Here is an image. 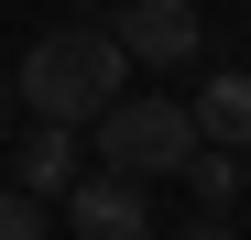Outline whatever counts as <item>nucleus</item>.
<instances>
[{
	"mask_svg": "<svg viewBox=\"0 0 251 240\" xmlns=\"http://www.w3.org/2000/svg\"><path fill=\"white\" fill-rule=\"evenodd\" d=\"M240 196H251V153H240Z\"/></svg>",
	"mask_w": 251,
	"mask_h": 240,
	"instance_id": "nucleus-10",
	"label": "nucleus"
},
{
	"mask_svg": "<svg viewBox=\"0 0 251 240\" xmlns=\"http://www.w3.org/2000/svg\"><path fill=\"white\" fill-rule=\"evenodd\" d=\"M44 196H33V186H11V175H0V240H44Z\"/></svg>",
	"mask_w": 251,
	"mask_h": 240,
	"instance_id": "nucleus-8",
	"label": "nucleus"
},
{
	"mask_svg": "<svg viewBox=\"0 0 251 240\" xmlns=\"http://www.w3.org/2000/svg\"><path fill=\"white\" fill-rule=\"evenodd\" d=\"M11 186H33V196L55 208V196L76 186V120H33L22 153H11Z\"/></svg>",
	"mask_w": 251,
	"mask_h": 240,
	"instance_id": "nucleus-5",
	"label": "nucleus"
},
{
	"mask_svg": "<svg viewBox=\"0 0 251 240\" xmlns=\"http://www.w3.org/2000/svg\"><path fill=\"white\" fill-rule=\"evenodd\" d=\"M0 175H11V153H0Z\"/></svg>",
	"mask_w": 251,
	"mask_h": 240,
	"instance_id": "nucleus-11",
	"label": "nucleus"
},
{
	"mask_svg": "<svg viewBox=\"0 0 251 240\" xmlns=\"http://www.w3.org/2000/svg\"><path fill=\"white\" fill-rule=\"evenodd\" d=\"M186 109H197V131H207V142L251 153V66H219V76H207V88H197Z\"/></svg>",
	"mask_w": 251,
	"mask_h": 240,
	"instance_id": "nucleus-6",
	"label": "nucleus"
},
{
	"mask_svg": "<svg viewBox=\"0 0 251 240\" xmlns=\"http://www.w3.org/2000/svg\"><path fill=\"white\" fill-rule=\"evenodd\" d=\"M120 55L131 66H153V76H175V66H197V44H207V11L197 0H120Z\"/></svg>",
	"mask_w": 251,
	"mask_h": 240,
	"instance_id": "nucleus-3",
	"label": "nucleus"
},
{
	"mask_svg": "<svg viewBox=\"0 0 251 240\" xmlns=\"http://www.w3.org/2000/svg\"><path fill=\"white\" fill-rule=\"evenodd\" d=\"M186 240H229V208H207V218H186Z\"/></svg>",
	"mask_w": 251,
	"mask_h": 240,
	"instance_id": "nucleus-9",
	"label": "nucleus"
},
{
	"mask_svg": "<svg viewBox=\"0 0 251 240\" xmlns=\"http://www.w3.org/2000/svg\"><path fill=\"white\" fill-rule=\"evenodd\" d=\"M186 186L207 196V208H229V196H240V153H229V142H197V153H186Z\"/></svg>",
	"mask_w": 251,
	"mask_h": 240,
	"instance_id": "nucleus-7",
	"label": "nucleus"
},
{
	"mask_svg": "<svg viewBox=\"0 0 251 240\" xmlns=\"http://www.w3.org/2000/svg\"><path fill=\"white\" fill-rule=\"evenodd\" d=\"M207 131H197V109L186 98H131L120 88L109 109H99V164L109 175H131V186H153V175H186V153H197Z\"/></svg>",
	"mask_w": 251,
	"mask_h": 240,
	"instance_id": "nucleus-2",
	"label": "nucleus"
},
{
	"mask_svg": "<svg viewBox=\"0 0 251 240\" xmlns=\"http://www.w3.org/2000/svg\"><path fill=\"white\" fill-rule=\"evenodd\" d=\"M55 208H66V229H76V240H153L142 186H131V175H109V164H99V175H76Z\"/></svg>",
	"mask_w": 251,
	"mask_h": 240,
	"instance_id": "nucleus-4",
	"label": "nucleus"
},
{
	"mask_svg": "<svg viewBox=\"0 0 251 240\" xmlns=\"http://www.w3.org/2000/svg\"><path fill=\"white\" fill-rule=\"evenodd\" d=\"M120 76H131V55H120V33L109 22H55V33H33L22 66H11V88L33 120H99L120 98Z\"/></svg>",
	"mask_w": 251,
	"mask_h": 240,
	"instance_id": "nucleus-1",
	"label": "nucleus"
}]
</instances>
